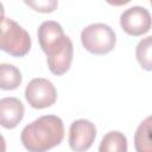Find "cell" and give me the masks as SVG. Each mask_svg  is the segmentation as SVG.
<instances>
[{"label": "cell", "instance_id": "1", "mask_svg": "<svg viewBox=\"0 0 152 152\" xmlns=\"http://www.w3.org/2000/svg\"><path fill=\"white\" fill-rule=\"evenodd\" d=\"M64 125L57 115H43L26 125L20 134V140L30 152H44L62 142Z\"/></svg>", "mask_w": 152, "mask_h": 152}, {"label": "cell", "instance_id": "2", "mask_svg": "<svg viewBox=\"0 0 152 152\" xmlns=\"http://www.w3.org/2000/svg\"><path fill=\"white\" fill-rule=\"evenodd\" d=\"M1 50L13 57H23L31 49V37L14 20L4 17L1 21Z\"/></svg>", "mask_w": 152, "mask_h": 152}, {"label": "cell", "instance_id": "3", "mask_svg": "<svg viewBox=\"0 0 152 152\" xmlns=\"http://www.w3.org/2000/svg\"><path fill=\"white\" fill-rule=\"evenodd\" d=\"M81 42L87 51L94 55L110 52L116 43L114 30L103 23H95L86 26L81 32Z\"/></svg>", "mask_w": 152, "mask_h": 152}, {"label": "cell", "instance_id": "4", "mask_svg": "<svg viewBox=\"0 0 152 152\" xmlns=\"http://www.w3.org/2000/svg\"><path fill=\"white\" fill-rule=\"evenodd\" d=\"M38 42L46 57H53L59 53L64 46L71 40L64 34L61 24L53 20L43 21L38 27Z\"/></svg>", "mask_w": 152, "mask_h": 152}, {"label": "cell", "instance_id": "5", "mask_svg": "<svg viewBox=\"0 0 152 152\" xmlns=\"http://www.w3.org/2000/svg\"><path fill=\"white\" fill-rule=\"evenodd\" d=\"M25 97L28 104L36 109L52 106L57 100V90L51 81L37 77L28 82L25 88Z\"/></svg>", "mask_w": 152, "mask_h": 152}, {"label": "cell", "instance_id": "6", "mask_svg": "<svg viewBox=\"0 0 152 152\" xmlns=\"http://www.w3.org/2000/svg\"><path fill=\"white\" fill-rule=\"evenodd\" d=\"M120 25L129 36H141L150 31L152 17L150 12L141 6H133L124 11L120 15Z\"/></svg>", "mask_w": 152, "mask_h": 152}, {"label": "cell", "instance_id": "7", "mask_svg": "<svg viewBox=\"0 0 152 152\" xmlns=\"http://www.w3.org/2000/svg\"><path fill=\"white\" fill-rule=\"evenodd\" d=\"M96 137L95 125L86 119L75 120L69 128V146L72 151L82 152L91 147Z\"/></svg>", "mask_w": 152, "mask_h": 152}, {"label": "cell", "instance_id": "8", "mask_svg": "<svg viewBox=\"0 0 152 152\" xmlns=\"http://www.w3.org/2000/svg\"><path fill=\"white\" fill-rule=\"evenodd\" d=\"M24 104L17 97H2L0 100V124L4 128L12 129L24 118Z\"/></svg>", "mask_w": 152, "mask_h": 152}, {"label": "cell", "instance_id": "9", "mask_svg": "<svg viewBox=\"0 0 152 152\" xmlns=\"http://www.w3.org/2000/svg\"><path fill=\"white\" fill-rule=\"evenodd\" d=\"M72 57H74V46H72V42L70 40L59 53H57L53 57H48L46 59L48 66L52 74L63 75L70 69Z\"/></svg>", "mask_w": 152, "mask_h": 152}, {"label": "cell", "instance_id": "10", "mask_svg": "<svg viewBox=\"0 0 152 152\" xmlns=\"http://www.w3.org/2000/svg\"><path fill=\"white\" fill-rule=\"evenodd\" d=\"M134 147L138 152H152V115L138 126L134 133Z\"/></svg>", "mask_w": 152, "mask_h": 152}, {"label": "cell", "instance_id": "11", "mask_svg": "<svg viewBox=\"0 0 152 152\" xmlns=\"http://www.w3.org/2000/svg\"><path fill=\"white\" fill-rule=\"evenodd\" d=\"M23 81L20 70L7 63L0 64V88L2 90H14L17 89Z\"/></svg>", "mask_w": 152, "mask_h": 152}, {"label": "cell", "instance_id": "12", "mask_svg": "<svg viewBox=\"0 0 152 152\" xmlns=\"http://www.w3.org/2000/svg\"><path fill=\"white\" fill-rule=\"evenodd\" d=\"M100 152H126L127 151V139L119 131L108 132L101 140L99 146Z\"/></svg>", "mask_w": 152, "mask_h": 152}, {"label": "cell", "instance_id": "13", "mask_svg": "<svg viewBox=\"0 0 152 152\" xmlns=\"http://www.w3.org/2000/svg\"><path fill=\"white\" fill-rule=\"evenodd\" d=\"M135 57L140 66L152 71V36L142 38L135 48Z\"/></svg>", "mask_w": 152, "mask_h": 152}, {"label": "cell", "instance_id": "14", "mask_svg": "<svg viewBox=\"0 0 152 152\" xmlns=\"http://www.w3.org/2000/svg\"><path fill=\"white\" fill-rule=\"evenodd\" d=\"M24 2L39 13H51L58 6V0H24Z\"/></svg>", "mask_w": 152, "mask_h": 152}, {"label": "cell", "instance_id": "15", "mask_svg": "<svg viewBox=\"0 0 152 152\" xmlns=\"http://www.w3.org/2000/svg\"><path fill=\"white\" fill-rule=\"evenodd\" d=\"M109 5H113V6H122V5H126L128 4L131 0H106Z\"/></svg>", "mask_w": 152, "mask_h": 152}, {"label": "cell", "instance_id": "16", "mask_svg": "<svg viewBox=\"0 0 152 152\" xmlns=\"http://www.w3.org/2000/svg\"><path fill=\"white\" fill-rule=\"evenodd\" d=\"M150 2H151V6H152V0H150Z\"/></svg>", "mask_w": 152, "mask_h": 152}]
</instances>
